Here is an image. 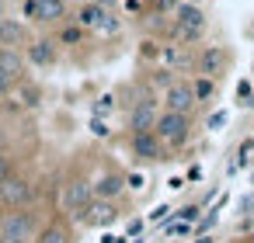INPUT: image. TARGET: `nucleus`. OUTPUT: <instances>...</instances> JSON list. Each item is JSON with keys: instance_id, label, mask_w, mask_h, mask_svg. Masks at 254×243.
Instances as JSON below:
<instances>
[{"instance_id": "8", "label": "nucleus", "mask_w": 254, "mask_h": 243, "mask_svg": "<svg viewBox=\"0 0 254 243\" xmlns=\"http://www.w3.org/2000/svg\"><path fill=\"white\" fill-rule=\"evenodd\" d=\"M25 59L32 63V66H39V70H53L56 63H60V46L53 42V39H32L28 46H25Z\"/></svg>"}, {"instance_id": "17", "label": "nucleus", "mask_w": 254, "mask_h": 243, "mask_svg": "<svg viewBox=\"0 0 254 243\" xmlns=\"http://www.w3.org/2000/svg\"><path fill=\"white\" fill-rule=\"evenodd\" d=\"M70 240H73V236H70V229H66L60 219H56V222H49V226L35 236V243H70Z\"/></svg>"}, {"instance_id": "6", "label": "nucleus", "mask_w": 254, "mask_h": 243, "mask_svg": "<svg viewBox=\"0 0 254 243\" xmlns=\"http://www.w3.org/2000/svg\"><path fill=\"white\" fill-rule=\"evenodd\" d=\"M195 104H198V97H195V84H191V80H171V84H167V91H164V108H167V111H185V115H191Z\"/></svg>"}, {"instance_id": "25", "label": "nucleus", "mask_w": 254, "mask_h": 243, "mask_svg": "<svg viewBox=\"0 0 254 243\" xmlns=\"http://www.w3.org/2000/svg\"><path fill=\"white\" fill-rule=\"evenodd\" d=\"M0 18H7V0H0Z\"/></svg>"}, {"instance_id": "2", "label": "nucleus", "mask_w": 254, "mask_h": 243, "mask_svg": "<svg viewBox=\"0 0 254 243\" xmlns=\"http://www.w3.org/2000/svg\"><path fill=\"white\" fill-rule=\"evenodd\" d=\"M153 132L160 136V143L167 146V149H181L188 139H191V115H185V111H160V118H157V125H153Z\"/></svg>"}, {"instance_id": "10", "label": "nucleus", "mask_w": 254, "mask_h": 243, "mask_svg": "<svg viewBox=\"0 0 254 243\" xmlns=\"http://www.w3.org/2000/svg\"><path fill=\"white\" fill-rule=\"evenodd\" d=\"M84 32H105V25L112 21V11L94 4V0H84V4L77 7V18H73Z\"/></svg>"}, {"instance_id": "5", "label": "nucleus", "mask_w": 254, "mask_h": 243, "mask_svg": "<svg viewBox=\"0 0 254 243\" xmlns=\"http://www.w3.org/2000/svg\"><path fill=\"white\" fill-rule=\"evenodd\" d=\"M91 201H94V184L87 177H70L63 184V212H70L73 219H80Z\"/></svg>"}, {"instance_id": "11", "label": "nucleus", "mask_w": 254, "mask_h": 243, "mask_svg": "<svg viewBox=\"0 0 254 243\" xmlns=\"http://www.w3.org/2000/svg\"><path fill=\"white\" fill-rule=\"evenodd\" d=\"M28 42H32V32H28L25 21H18V18H0V46L21 49V52H25Z\"/></svg>"}, {"instance_id": "1", "label": "nucleus", "mask_w": 254, "mask_h": 243, "mask_svg": "<svg viewBox=\"0 0 254 243\" xmlns=\"http://www.w3.org/2000/svg\"><path fill=\"white\" fill-rule=\"evenodd\" d=\"M205 28H209V18H205V11L198 4H181L174 11V39L178 42L195 46V42H202Z\"/></svg>"}, {"instance_id": "20", "label": "nucleus", "mask_w": 254, "mask_h": 243, "mask_svg": "<svg viewBox=\"0 0 254 243\" xmlns=\"http://www.w3.org/2000/svg\"><path fill=\"white\" fill-rule=\"evenodd\" d=\"M181 4H185V0H153V11L157 14H174Z\"/></svg>"}, {"instance_id": "4", "label": "nucleus", "mask_w": 254, "mask_h": 243, "mask_svg": "<svg viewBox=\"0 0 254 243\" xmlns=\"http://www.w3.org/2000/svg\"><path fill=\"white\" fill-rule=\"evenodd\" d=\"M35 198V184L25 174H7L0 181V205L4 208H28Z\"/></svg>"}, {"instance_id": "22", "label": "nucleus", "mask_w": 254, "mask_h": 243, "mask_svg": "<svg viewBox=\"0 0 254 243\" xmlns=\"http://www.w3.org/2000/svg\"><path fill=\"white\" fill-rule=\"evenodd\" d=\"M7 174H14V170H11V163H7V153H0V181H4Z\"/></svg>"}, {"instance_id": "15", "label": "nucleus", "mask_w": 254, "mask_h": 243, "mask_svg": "<svg viewBox=\"0 0 254 243\" xmlns=\"http://www.w3.org/2000/svg\"><path fill=\"white\" fill-rule=\"evenodd\" d=\"M223 63H226V52L223 49H216V46H205L202 49V56H198V73L202 77H219V70H223Z\"/></svg>"}, {"instance_id": "26", "label": "nucleus", "mask_w": 254, "mask_h": 243, "mask_svg": "<svg viewBox=\"0 0 254 243\" xmlns=\"http://www.w3.org/2000/svg\"><path fill=\"white\" fill-rule=\"evenodd\" d=\"M143 4H150V7H153V0H143Z\"/></svg>"}, {"instance_id": "23", "label": "nucleus", "mask_w": 254, "mask_h": 243, "mask_svg": "<svg viewBox=\"0 0 254 243\" xmlns=\"http://www.w3.org/2000/svg\"><path fill=\"white\" fill-rule=\"evenodd\" d=\"M4 149H7V132L0 129V153H4Z\"/></svg>"}, {"instance_id": "21", "label": "nucleus", "mask_w": 254, "mask_h": 243, "mask_svg": "<svg viewBox=\"0 0 254 243\" xmlns=\"http://www.w3.org/2000/svg\"><path fill=\"white\" fill-rule=\"evenodd\" d=\"M14 84H21V80H14V77H11V73H4V70H0V97H7V94H11V87H14Z\"/></svg>"}, {"instance_id": "7", "label": "nucleus", "mask_w": 254, "mask_h": 243, "mask_svg": "<svg viewBox=\"0 0 254 243\" xmlns=\"http://www.w3.org/2000/svg\"><path fill=\"white\" fill-rule=\"evenodd\" d=\"M129 149H132V156L139 160V163H157V160H164V143H160V136L150 129V132H129Z\"/></svg>"}, {"instance_id": "13", "label": "nucleus", "mask_w": 254, "mask_h": 243, "mask_svg": "<svg viewBox=\"0 0 254 243\" xmlns=\"http://www.w3.org/2000/svg\"><path fill=\"white\" fill-rule=\"evenodd\" d=\"M70 14L66 0H35V25H63Z\"/></svg>"}, {"instance_id": "19", "label": "nucleus", "mask_w": 254, "mask_h": 243, "mask_svg": "<svg viewBox=\"0 0 254 243\" xmlns=\"http://www.w3.org/2000/svg\"><path fill=\"white\" fill-rule=\"evenodd\" d=\"M84 39V28L73 21V25H63V32H60V42H66V46H73V42H80Z\"/></svg>"}, {"instance_id": "9", "label": "nucleus", "mask_w": 254, "mask_h": 243, "mask_svg": "<svg viewBox=\"0 0 254 243\" xmlns=\"http://www.w3.org/2000/svg\"><path fill=\"white\" fill-rule=\"evenodd\" d=\"M164 108H157V97H139L129 111V132H150L157 125Z\"/></svg>"}, {"instance_id": "18", "label": "nucleus", "mask_w": 254, "mask_h": 243, "mask_svg": "<svg viewBox=\"0 0 254 243\" xmlns=\"http://www.w3.org/2000/svg\"><path fill=\"white\" fill-rule=\"evenodd\" d=\"M212 94H216V80H212V77H198V80H195V97L205 101V97H212Z\"/></svg>"}, {"instance_id": "14", "label": "nucleus", "mask_w": 254, "mask_h": 243, "mask_svg": "<svg viewBox=\"0 0 254 243\" xmlns=\"http://www.w3.org/2000/svg\"><path fill=\"white\" fill-rule=\"evenodd\" d=\"M91 184H94V198H108V201H115V198L126 191V174H119V170H105V174H98Z\"/></svg>"}, {"instance_id": "16", "label": "nucleus", "mask_w": 254, "mask_h": 243, "mask_svg": "<svg viewBox=\"0 0 254 243\" xmlns=\"http://www.w3.org/2000/svg\"><path fill=\"white\" fill-rule=\"evenodd\" d=\"M0 70L11 73L14 80L25 77V52L21 49H7V46H0Z\"/></svg>"}, {"instance_id": "12", "label": "nucleus", "mask_w": 254, "mask_h": 243, "mask_svg": "<svg viewBox=\"0 0 254 243\" xmlns=\"http://www.w3.org/2000/svg\"><path fill=\"white\" fill-rule=\"evenodd\" d=\"M115 219H119V205H115V201H108V198H94V201L87 205V212L80 215V222H84V226H94V229L112 226Z\"/></svg>"}, {"instance_id": "24", "label": "nucleus", "mask_w": 254, "mask_h": 243, "mask_svg": "<svg viewBox=\"0 0 254 243\" xmlns=\"http://www.w3.org/2000/svg\"><path fill=\"white\" fill-rule=\"evenodd\" d=\"M94 4H101V7H108V11H112V7L119 4V0H94Z\"/></svg>"}, {"instance_id": "3", "label": "nucleus", "mask_w": 254, "mask_h": 243, "mask_svg": "<svg viewBox=\"0 0 254 243\" xmlns=\"http://www.w3.org/2000/svg\"><path fill=\"white\" fill-rule=\"evenodd\" d=\"M35 215L28 208H11L0 219V243H35Z\"/></svg>"}]
</instances>
